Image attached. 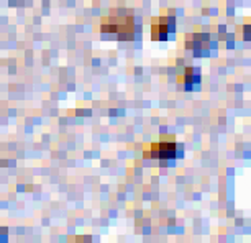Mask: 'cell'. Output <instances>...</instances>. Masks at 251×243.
<instances>
[{
  "label": "cell",
  "mask_w": 251,
  "mask_h": 243,
  "mask_svg": "<svg viewBox=\"0 0 251 243\" xmlns=\"http://www.w3.org/2000/svg\"><path fill=\"white\" fill-rule=\"evenodd\" d=\"M182 146L177 145L174 140H161L156 141L145 151L143 156L146 160H159V161H168L174 160L177 156H182L181 151Z\"/></svg>",
  "instance_id": "cell-2"
},
{
  "label": "cell",
  "mask_w": 251,
  "mask_h": 243,
  "mask_svg": "<svg viewBox=\"0 0 251 243\" xmlns=\"http://www.w3.org/2000/svg\"><path fill=\"white\" fill-rule=\"evenodd\" d=\"M12 2H13V0H12Z\"/></svg>",
  "instance_id": "cell-7"
},
{
  "label": "cell",
  "mask_w": 251,
  "mask_h": 243,
  "mask_svg": "<svg viewBox=\"0 0 251 243\" xmlns=\"http://www.w3.org/2000/svg\"><path fill=\"white\" fill-rule=\"evenodd\" d=\"M174 30H176V18L173 17H158L151 22V38L154 41H166Z\"/></svg>",
  "instance_id": "cell-4"
},
{
  "label": "cell",
  "mask_w": 251,
  "mask_h": 243,
  "mask_svg": "<svg viewBox=\"0 0 251 243\" xmlns=\"http://www.w3.org/2000/svg\"><path fill=\"white\" fill-rule=\"evenodd\" d=\"M202 74L199 68H186L184 69L182 76L179 78V82H181V87L184 90H197L199 84H201Z\"/></svg>",
  "instance_id": "cell-5"
},
{
  "label": "cell",
  "mask_w": 251,
  "mask_h": 243,
  "mask_svg": "<svg viewBox=\"0 0 251 243\" xmlns=\"http://www.w3.org/2000/svg\"><path fill=\"white\" fill-rule=\"evenodd\" d=\"M214 43L210 41L208 33H189L186 35V50H191L196 58L208 56Z\"/></svg>",
  "instance_id": "cell-3"
},
{
  "label": "cell",
  "mask_w": 251,
  "mask_h": 243,
  "mask_svg": "<svg viewBox=\"0 0 251 243\" xmlns=\"http://www.w3.org/2000/svg\"><path fill=\"white\" fill-rule=\"evenodd\" d=\"M100 31L103 36L117 38L120 41H131L135 38V18L130 12L115 10L100 22Z\"/></svg>",
  "instance_id": "cell-1"
},
{
  "label": "cell",
  "mask_w": 251,
  "mask_h": 243,
  "mask_svg": "<svg viewBox=\"0 0 251 243\" xmlns=\"http://www.w3.org/2000/svg\"><path fill=\"white\" fill-rule=\"evenodd\" d=\"M241 35H243L245 41H251V20L246 22L243 28H241Z\"/></svg>",
  "instance_id": "cell-6"
}]
</instances>
